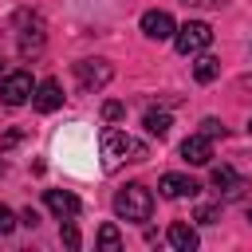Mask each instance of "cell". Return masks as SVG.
Returning a JSON list of instances; mask_svg holds the SVG:
<instances>
[{
  "mask_svg": "<svg viewBox=\"0 0 252 252\" xmlns=\"http://www.w3.org/2000/svg\"><path fill=\"white\" fill-rule=\"evenodd\" d=\"M32 94H35V83H32L28 71H8L0 79V102L4 106H24Z\"/></svg>",
  "mask_w": 252,
  "mask_h": 252,
  "instance_id": "277c9868",
  "label": "cell"
},
{
  "mask_svg": "<svg viewBox=\"0 0 252 252\" xmlns=\"http://www.w3.org/2000/svg\"><path fill=\"white\" fill-rule=\"evenodd\" d=\"M12 228H16V213H12L8 205H0V236H8Z\"/></svg>",
  "mask_w": 252,
  "mask_h": 252,
  "instance_id": "d6986e66",
  "label": "cell"
},
{
  "mask_svg": "<svg viewBox=\"0 0 252 252\" xmlns=\"http://www.w3.org/2000/svg\"><path fill=\"white\" fill-rule=\"evenodd\" d=\"M248 134H252V122H248Z\"/></svg>",
  "mask_w": 252,
  "mask_h": 252,
  "instance_id": "d4e9b609",
  "label": "cell"
},
{
  "mask_svg": "<svg viewBox=\"0 0 252 252\" xmlns=\"http://www.w3.org/2000/svg\"><path fill=\"white\" fill-rule=\"evenodd\" d=\"M63 244L67 248H79V228L75 224H63Z\"/></svg>",
  "mask_w": 252,
  "mask_h": 252,
  "instance_id": "ffe728a7",
  "label": "cell"
},
{
  "mask_svg": "<svg viewBox=\"0 0 252 252\" xmlns=\"http://www.w3.org/2000/svg\"><path fill=\"white\" fill-rule=\"evenodd\" d=\"M248 224H252V205H248Z\"/></svg>",
  "mask_w": 252,
  "mask_h": 252,
  "instance_id": "cb8c5ba5",
  "label": "cell"
},
{
  "mask_svg": "<svg viewBox=\"0 0 252 252\" xmlns=\"http://www.w3.org/2000/svg\"><path fill=\"white\" fill-rule=\"evenodd\" d=\"M122 114H126V106H122V102H114V98H110V102H102V118H106V122H118Z\"/></svg>",
  "mask_w": 252,
  "mask_h": 252,
  "instance_id": "e0dca14e",
  "label": "cell"
},
{
  "mask_svg": "<svg viewBox=\"0 0 252 252\" xmlns=\"http://www.w3.org/2000/svg\"><path fill=\"white\" fill-rule=\"evenodd\" d=\"M114 213H118L122 220H150V213H154V193H150L142 181H130V185H122V189L114 193Z\"/></svg>",
  "mask_w": 252,
  "mask_h": 252,
  "instance_id": "7a4b0ae2",
  "label": "cell"
},
{
  "mask_svg": "<svg viewBox=\"0 0 252 252\" xmlns=\"http://www.w3.org/2000/svg\"><path fill=\"white\" fill-rule=\"evenodd\" d=\"M185 4H193V8H220V4H228V0H185Z\"/></svg>",
  "mask_w": 252,
  "mask_h": 252,
  "instance_id": "7402d4cb",
  "label": "cell"
},
{
  "mask_svg": "<svg viewBox=\"0 0 252 252\" xmlns=\"http://www.w3.org/2000/svg\"><path fill=\"white\" fill-rule=\"evenodd\" d=\"M20 220H24L28 228H35V224H39V213H35V209H24V213H20Z\"/></svg>",
  "mask_w": 252,
  "mask_h": 252,
  "instance_id": "44dd1931",
  "label": "cell"
},
{
  "mask_svg": "<svg viewBox=\"0 0 252 252\" xmlns=\"http://www.w3.org/2000/svg\"><path fill=\"white\" fill-rule=\"evenodd\" d=\"M169 244H173L177 252H193V248H197V232H193L185 220H177V224H169Z\"/></svg>",
  "mask_w": 252,
  "mask_h": 252,
  "instance_id": "7c38bea8",
  "label": "cell"
},
{
  "mask_svg": "<svg viewBox=\"0 0 252 252\" xmlns=\"http://www.w3.org/2000/svg\"><path fill=\"white\" fill-rule=\"evenodd\" d=\"M142 32H146V39H173L177 24H173V16H169V12L150 8V12L142 16Z\"/></svg>",
  "mask_w": 252,
  "mask_h": 252,
  "instance_id": "52a82bcc",
  "label": "cell"
},
{
  "mask_svg": "<svg viewBox=\"0 0 252 252\" xmlns=\"http://www.w3.org/2000/svg\"><path fill=\"white\" fill-rule=\"evenodd\" d=\"M169 126H173V118H169L165 110H146V130H150L154 138H165Z\"/></svg>",
  "mask_w": 252,
  "mask_h": 252,
  "instance_id": "5bb4252c",
  "label": "cell"
},
{
  "mask_svg": "<svg viewBox=\"0 0 252 252\" xmlns=\"http://www.w3.org/2000/svg\"><path fill=\"white\" fill-rule=\"evenodd\" d=\"M158 189H161V197H169V201H181V197H197V193H201V185H197L193 177H185V173H161Z\"/></svg>",
  "mask_w": 252,
  "mask_h": 252,
  "instance_id": "ba28073f",
  "label": "cell"
},
{
  "mask_svg": "<svg viewBox=\"0 0 252 252\" xmlns=\"http://www.w3.org/2000/svg\"><path fill=\"white\" fill-rule=\"evenodd\" d=\"M240 87H244V91H252V75H244V79H240Z\"/></svg>",
  "mask_w": 252,
  "mask_h": 252,
  "instance_id": "603a6c76",
  "label": "cell"
},
{
  "mask_svg": "<svg viewBox=\"0 0 252 252\" xmlns=\"http://www.w3.org/2000/svg\"><path fill=\"white\" fill-rule=\"evenodd\" d=\"M181 158H185L189 165H209V161H213V138H209V134H189V138L181 142Z\"/></svg>",
  "mask_w": 252,
  "mask_h": 252,
  "instance_id": "9c48e42d",
  "label": "cell"
},
{
  "mask_svg": "<svg viewBox=\"0 0 252 252\" xmlns=\"http://www.w3.org/2000/svg\"><path fill=\"white\" fill-rule=\"evenodd\" d=\"M0 173H4V165H0Z\"/></svg>",
  "mask_w": 252,
  "mask_h": 252,
  "instance_id": "484cf974",
  "label": "cell"
},
{
  "mask_svg": "<svg viewBox=\"0 0 252 252\" xmlns=\"http://www.w3.org/2000/svg\"><path fill=\"white\" fill-rule=\"evenodd\" d=\"M114 79V67L106 63V59H79L75 63V83L83 87V91H98V87H106Z\"/></svg>",
  "mask_w": 252,
  "mask_h": 252,
  "instance_id": "5b68a950",
  "label": "cell"
},
{
  "mask_svg": "<svg viewBox=\"0 0 252 252\" xmlns=\"http://www.w3.org/2000/svg\"><path fill=\"white\" fill-rule=\"evenodd\" d=\"M217 217H220V205H201L193 220H201V224H217Z\"/></svg>",
  "mask_w": 252,
  "mask_h": 252,
  "instance_id": "2e32d148",
  "label": "cell"
},
{
  "mask_svg": "<svg viewBox=\"0 0 252 252\" xmlns=\"http://www.w3.org/2000/svg\"><path fill=\"white\" fill-rule=\"evenodd\" d=\"M43 205H47L59 220H71V217H79V209H83L79 197L67 193V189H47V193H43Z\"/></svg>",
  "mask_w": 252,
  "mask_h": 252,
  "instance_id": "30bf717a",
  "label": "cell"
},
{
  "mask_svg": "<svg viewBox=\"0 0 252 252\" xmlns=\"http://www.w3.org/2000/svg\"><path fill=\"white\" fill-rule=\"evenodd\" d=\"M98 248H106V252H118V248H122V236H118L114 224H102V228H98Z\"/></svg>",
  "mask_w": 252,
  "mask_h": 252,
  "instance_id": "9a60e30c",
  "label": "cell"
},
{
  "mask_svg": "<svg viewBox=\"0 0 252 252\" xmlns=\"http://www.w3.org/2000/svg\"><path fill=\"white\" fill-rule=\"evenodd\" d=\"M209 43H213V28H209L205 20H185V24L173 32V47H177L181 55H201Z\"/></svg>",
  "mask_w": 252,
  "mask_h": 252,
  "instance_id": "3957f363",
  "label": "cell"
},
{
  "mask_svg": "<svg viewBox=\"0 0 252 252\" xmlns=\"http://www.w3.org/2000/svg\"><path fill=\"white\" fill-rule=\"evenodd\" d=\"M98 142H102V158H106L110 169L122 165V161H146V158H150V150H146L142 138H134V134H126V130H114V126H106Z\"/></svg>",
  "mask_w": 252,
  "mask_h": 252,
  "instance_id": "6da1fadb",
  "label": "cell"
},
{
  "mask_svg": "<svg viewBox=\"0 0 252 252\" xmlns=\"http://www.w3.org/2000/svg\"><path fill=\"white\" fill-rule=\"evenodd\" d=\"M32 98H35V110H39V114H51V110H59V106H63V91H59V83H55V79H43V83L35 87V94H32Z\"/></svg>",
  "mask_w": 252,
  "mask_h": 252,
  "instance_id": "8fae6325",
  "label": "cell"
},
{
  "mask_svg": "<svg viewBox=\"0 0 252 252\" xmlns=\"http://www.w3.org/2000/svg\"><path fill=\"white\" fill-rule=\"evenodd\" d=\"M201 134H209V138H224V122H220V118H205V122H201Z\"/></svg>",
  "mask_w": 252,
  "mask_h": 252,
  "instance_id": "ac0fdd59",
  "label": "cell"
},
{
  "mask_svg": "<svg viewBox=\"0 0 252 252\" xmlns=\"http://www.w3.org/2000/svg\"><path fill=\"white\" fill-rule=\"evenodd\" d=\"M217 75H220V59H217V55H201V59L193 63V79H197V83H213Z\"/></svg>",
  "mask_w": 252,
  "mask_h": 252,
  "instance_id": "4fadbf2b",
  "label": "cell"
},
{
  "mask_svg": "<svg viewBox=\"0 0 252 252\" xmlns=\"http://www.w3.org/2000/svg\"><path fill=\"white\" fill-rule=\"evenodd\" d=\"M209 181H213V189L224 197V201H236L244 189H248V181L232 169V165H213V173H209Z\"/></svg>",
  "mask_w": 252,
  "mask_h": 252,
  "instance_id": "8992f818",
  "label": "cell"
}]
</instances>
